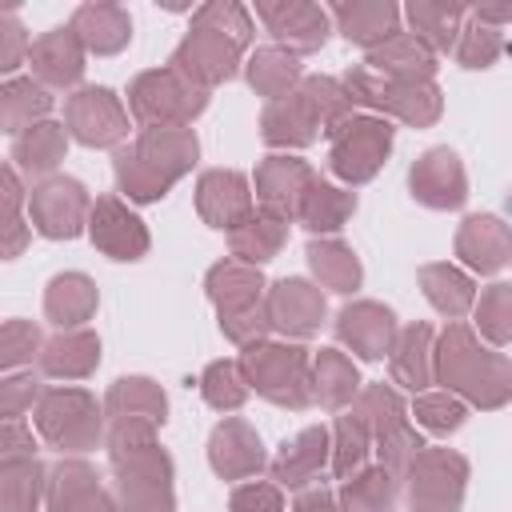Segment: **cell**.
I'll use <instances>...</instances> for the list:
<instances>
[{"instance_id":"6da1fadb","label":"cell","mask_w":512,"mask_h":512,"mask_svg":"<svg viewBox=\"0 0 512 512\" xmlns=\"http://www.w3.org/2000/svg\"><path fill=\"white\" fill-rule=\"evenodd\" d=\"M192 156H196V136L192 132H184V128H148L144 140L132 152L116 156V176H120L128 196L152 200V196H164V188L188 168Z\"/></svg>"},{"instance_id":"7a4b0ae2","label":"cell","mask_w":512,"mask_h":512,"mask_svg":"<svg viewBox=\"0 0 512 512\" xmlns=\"http://www.w3.org/2000/svg\"><path fill=\"white\" fill-rule=\"evenodd\" d=\"M132 112L152 124V128H180L188 116L204 108V92L180 80L172 68L168 72H148L132 84Z\"/></svg>"},{"instance_id":"3957f363","label":"cell","mask_w":512,"mask_h":512,"mask_svg":"<svg viewBox=\"0 0 512 512\" xmlns=\"http://www.w3.org/2000/svg\"><path fill=\"white\" fill-rule=\"evenodd\" d=\"M332 136V168L344 180H368L376 172V164L384 160L388 144H392V128L388 120H344L340 128L328 132Z\"/></svg>"},{"instance_id":"277c9868","label":"cell","mask_w":512,"mask_h":512,"mask_svg":"<svg viewBox=\"0 0 512 512\" xmlns=\"http://www.w3.org/2000/svg\"><path fill=\"white\" fill-rule=\"evenodd\" d=\"M236 52H240L236 40L192 24V36L172 56V72L188 84H216V80H228L236 72Z\"/></svg>"},{"instance_id":"5b68a950","label":"cell","mask_w":512,"mask_h":512,"mask_svg":"<svg viewBox=\"0 0 512 512\" xmlns=\"http://www.w3.org/2000/svg\"><path fill=\"white\" fill-rule=\"evenodd\" d=\"M248 372H252V384L276 404L300 408L308 400V376H304V352L300 348H252Z\"/></svg>"},{"instance_id":"8992f818","label":"cell","mask_w":512,"mask_h":512,"mask_svg":"<svg viewBox=\"0 0 512 512\" xmlns=\"http://www.w3.org/2000/svg\"><path fill=\"white\" fill-rule=\"evenodd\" d=\"M256 16L268 24V32L288 44L292 52H312L324 44L328 36V12L316 8V4H296V0H284V4H256Z\"/></svg>"},{"instance_id":"52a82bcc","label":"cell","mask_w":512,"mask_h":512,"mask_svg":"<svg viewBox=\"0 0 512 512\" xmlns=\"http://www.w3.org/2000/svg\"><path fill=\"white\" fill-rule=\"evenodd\" d=\"M40 428L44 436H52L56 444L80 448L96 436L100 420H96V404L84 392H52L40 404Z\"/></svg>"},{"instance_id":"ba28073f","label":"cell","mask_w":512,"mask_h":512,"mask_svg":"<svg viewBox=\"0 0 512 512\" xmlns=\"http://www.w3.org/2000/svg\"><path fill=\"white\" fill-rule=\"evenodd\" d=\"M68 128L84 144H112L124 136V108L108 88H84L68 100Z\"/></svg>"},{"instance_id":"9c48e42d","label":"cell","mask_w":512,"mask_h":512,"mask_svg":"<svg viewBox=\"0 0 512 512\" xmlns=\"http://www.w3.org/2000/svg\"><path fill=\"white\" fill-rule=\"evenodd\" d=\"M28 64L40 76V88H68L80 80L84 72V48L72 36V28H52L48 36H40L36 44H28Z\"/></svg>"},{"instance_id":"30bf717a","label":"cell","mask_w":512,"mask_h":512,"mask_svg":"<svg viewBox=\"0 0 512 512\" xmlns=\"http://www.w3.org/2000/svg\"><path fill=\"white\" fill-rule=\"evenodd\" d=\"M84 208H88V200H84V188L76 180H48L32 196L36 228L44 236H76Z\"/></svg>"},{"instance_id":"8fae6325","label":"cell","mask_w":512,"mask_h":512,"mask_svg":"<svg viewBox=\"0 0 512 512\" xmlns=\"http://www.w3.org/2000/svg\"><path fill=\"white\" fill-rule=\"evenodd\" d=\"M92 240L116 260H136L148 248V236H144L140 220L128 208H120L116 200H96V208H92Z\"/></svg>"},{"instance_id":"7c38bea8","label":"cell","mask_w":512,"mask_h":512,"mask_svg":"<svg viewBox=\"0 0 512 512\" xmlns=\"http://www.w3.org/2000/svg\"><path fill=\"white\" fill-rule=\"evenodd\" d=\"M68 28L80 40V48H92V52H116L132 36V20L116 4H80Z\"/></svg>"},{"instance_id":"4fadbf2b","label":"cell","mask_w":512,"mask_h":512,"mask_svg":"<svg viewBox=\"0 0 512 512\" xmlns=\"http://www.w3.org/2000/svg\"><path fill=\"white\" fill-rule=\"evenodd\" d=\"M368 72L372 76L384 72V80H428L432 76V52L412 32H396L368 52Z\"/></svg>"},{"instance_id":"5bb4252c","label":"cell","mask_w":512,"mask_h":512,"mask_svg":"<svg viewBox=\"0 0 512 512\" xmlns=\"http://www.w3.org/2000/svg\"><path fill=\"white\" fill-rule=\"evenodd\" d=\"M412 192L424 200V204H436V208H452L464 200V172L456 164L452 152L436 148L428 152L416 168H412Z\"/></svg>"},{"instance_id":"9a60e30c","label":"cell","mask_w":512,"mask_h":512,"mask_svg":"<svg viewBox=\"0 0 512 512\" xmlns=\"http://www.w3.org/2000/svg\"><path fill=\"white\" fill-rule=\"evenodd\" d=\"M200 212L216 228H236L248 220V188L232 172H212L200 180Z\"/></svg>"},{"instance_id":"2e32d148","label":"cell","mask_w":512,"mask_h":512,"mask_svg":"<svg viewBox=\"0 0 512 512\" xmlns=\"http://www.w3.org/2000/svg\"><path fill=\"white\" fill-rule=\"evenodd\" d=\"M320 312H324V300H320V292L308 288L304 280H284V284L272 292V300H268L272 324H280L284 332H296V336L312 332L316 320H320Z\"/></svg>"},{"instance_id":"e0dca14e","label":"cell","mask_w":512,"mask_h":512,"mask_svg":"<svg viewBox=\"0 0 512 512\" xmlns=\"http://www.w3.org/2000/svg\"><path fill=\"white\" fill-rule=\"evenodd\" d=\"M332 16H336V24H340V32L348 36V40H356V44H364V48H376V44H384L388 36H396L400 28H396V8L392 4H384V0H372V4H340V8H332Z\"/></svg>"},{"instance_id":"ac0fdd59","label":"cell","mask_w":512,"mask_h":512,"mask_svg":"<svg viewBox=\"0 0 512 512\" xmlns=\"http://www.w3.org/2000/svg\"><path fill=\"white\" fill-rule=\"evenodd\" d=\"M340 340H348L360 356L376 360L392 344V316L384 308H376V304L344 308V316H340Z\"/></svg>"},{"instance_id":"d6986e66","label":"cell","mask_w":512,"mask_h":512,"mask_svg":"<svg viewBox=\"0 0 512 512\" xmlns=\"http://www.w3.org/2000/svg\"><path fill=\"white\" fill-rule=\"evenodd\" d=\"M300 188H308V168L300 160H284V156H272L264 168H260V200L268 204V212L276 216H288L296 212L300 204Z\"/></svg>"},{"instance_id":"ffe728a7","label":"cell","mask_w":512,"mask_h":512,"mask_svg":"<svg viewBox=\"0 0 512 512\" xmlns=\"http://www.w3.org/2000/svg\"><path fill=\"white\" fill-rule=\"evenodd\" d=\"M312 128H316V116L300 92L272 100L264 112V140H272V144H308Z\"/></svg>"},{"instance_id":"44dd1931","label":"cell","mask_w":512,"mask_h":512,"mask_svg":"<svg viewBox=\"0 0 512 512\" xmlns=\"http://www.w3.org/2000/svg\"><path fill=\"white\" fill-rule=\"evenodd\" d=\"M324 456H328V436H324V428H308V432H300V436L280 452V460H276V480L300 488V484H308V480L320 472Z\"/></svg>"},{"instance_id":"7402d4cb","label":"cell","mask_w":512,"mask_h":512,"mask_svg":"<svg viewBox=\"0 0 512 512\" xmlns=\"http://www.w3.org/2000/svg\"><path fill=\"white\" fill-rule=\"evenodd\" d=\"M212 464L224 476H244V472L260 468V440L240 420H232L212 436Z\"/></svg>"},{"instance_id":"603a6c76","label":"cell","mask_w":512,"mask_h":512,"mask_svg":"<svg viewBox=\"0 0 512 512\" xmlns=\"http://www.w3.org/2000/svg\"><path fill=\"white\" fill-rule=\"evenodd\" d=\"M52 96L32 84V80H8L0 88V128L4 132H20V128H32V120H40L48 112Z\"/></svg>"},{"instance_id":"cb8c5ba5","label":"cell","mask_w":512,"mask_h":512,"mask_svg":"<svg viewBox=\"0 0 512 512\" xmlns=\"http://www.w3.org/2000/svg\"><path fill=\"white\" fill-rule=\"evenodd\" d=\"M460 16H464V8H456V4H412L408 8V20H412V36L424 44V48H448L452 40H456V32H460Z\"/></svg>"},{"instance_id":"d4e9b609","label":"cell","mask_w":512,"mask_h":512,"mask_svg":"<svg viewBox=\"0 0 512 512\" xmlns=\"http://www.w3.org/2000/svg\"><path fill=\"white\" fill-rule=\"evenodd\" d=\"M296 76H300L296 56L284 52V48H260V52L252 56V64H248V80H252V88H260V92L272 96V100H284Z\"/></svg>"},{"instance_id":"484cf974","label":"cell","mask_w":512,"mask_h":512,"mask_svg":"<svg viewBox=\"0 0 512 512\" xmlns=\"http://www.w3.org/2000/svg\"><path fill=\"white\" fill-rule=\"evenodd\" d=\"M56 476H60L56 496H52V508L56 512H108V500L100 496V488H96V480H92L88 468L64 464Z\"/></svg>"},{"instance_id":"4316f807","label":"cell","mask_w":512,"mask_h":512,"mask_svg":"<svg viewBox=\"0 0 512 512\" xmlns=\"http://www.w3.org/2000/svg\"><path fill=\"white\" fill-rule=\"evenodd\" d=\"M352 196H344V192H336V188H328V184H308L304 188V196H300V204H296V212H300V220L308 224V228H340V220L352 212Z\"/></svg>"},{"instance_id":"83f0119b","label":"cell","mask_w":512,"mask_h":512,"mask_svg":"<svg viewBox=\"0 0 512 512\" xmlns=\"http://www.w3.org/2000/svg\"><path fill=\"white\" fill-rule=\"evenodd\" d=\"M40 496V468L32 460H8L0 468V512H32Z\"/></svg>"},{"instance_id":"f1b7e54d","label":"cell","mask_w":512,"mask_h":512,"mask_svg":"<svg viewBox=\"0 0 512 512\" xmlns=\"http://www.w3.org/2000/svg\"><path fill=\"white\" fill-rule=\"evenodd\" d=\"M64 152V128L60 124H32L28 136L16 140V160L28 172H48Z\"/></svg>"},{"instance_id":"f546056e","label":"cell","mask_w":512,"mask_h":512,"mask_svg":"<svg viewBox=\"0 0 512 512\" xmlns=\"http://www.w3.org/2000/svg\"><path fill=\"white\" fill-rule=\"evenodd\" d=\"M92 300H96V292L84 276H60V280H52V292H48V316L56 324H76L92 312Z\"/></svg>"},{"instance_id":"4dcf8cb0","label":"cell","mask_w":512,"mask_h":512,"mask_svg":"<svg viewBox=\"0 0 512 512\" xmlns=\"http://www.w3.org/2000/svg\"><path fill=\"white\" fill-rule=\"evenodd\" d=\"M96 364V340L88 332H76V336H60L48 344L44 352V368L52 376H84L88 368Z\"/></svg>"},{"instance_id":"1f68e13d","label":"cell","mask_w":512,"mask_h":512,"mask_svg":"<svg viewBox=\"0 0 512 512\" xmlns=\"http://www.w3.org/2000/svg\"><path fill=\"white\" fill-rule=\"evenodd\" d=\"M444 456H424L420 460V480L412 476V508L420 512H452L460 492H448L444 472H440Z\"/></svg>"},{"instance_id":"d6a6232c","label":"cell","mask_w":512,"mask_h":512,"mask_svg":"<svg viewBox=\"0 0 512 512\" xmlns=\"http://www.w3.org/2000/svg\"><path fill=\"white\" fill-rule=\"evenodd\" d=\"M308 256H312L316 276H320L328 288H336V292H352V288H356L360 268H356V260H352L348 248H340V244H312Z\"/></svg>"},{"instance_id":"836d02e7","label":"cell","mask_w":512,"mask_h":512,"mask_svg":"<svg viewBox=\"0 0 512 512\" xmlns=\"http://www.w3.org/2000/svg\"><path fill=\"white\" fill-rule=\"evenodd\" d=\"M280 236H284V224L276 216H260V220L248 216L244 224H236L232 244H236V256H244V260H268V252H276Z\"/></svg>"},{"instance_id":"e575fe53","label":"cell","mask_w":512,"mask_h":512,"mask_svg":"<svg viewBox=\"0 0 512 512\" xmlns=\"http://www.w3.org/2000/svg\"><path fill=\"white\" fill-rule=\"evenodd\" d=\"M460 248H464V252H476V256H468L472 264L496 268V264L504 260V228H500V220H492V216L468 220V228H464V236H460Z\"/></svg>"},{"instance_id":"d590c367","label":"cell","mask_w":512,"mask_h":512,"mask_svg":"<svg viewBox=\"0 0 512 512\" xmlns=\"http://www.w3.org/2000/svg\"><path fill=\"white\" fill-rule=\"evenodd\" d=\"M192 24L212 28V32H220V36L236 40L240 48L248 44V32H252V16H248V8H240V4H220V0H216V4H204V8H196Z\"/></svg>"},{"instance_id":"8d00e7d4","label":"cell","mask_w":512,"mask_h":512,"mask_svg":"<svg viewBox=\"0 0 512 512\" xmlns=\"http://www.w3.org/2000/svg\"><path fill=\"white\" fill-rule=\"evenodd\" d=\"M424 284H428V300H432L440 312H448V316L464 312V304L472 300L468 280L456 276L452 268H424Z\"/></svg>"},{"instance_id":"74e56055","label":"cell","mask_w":512,"mask_h":512,"mask_svg":"<svg viewBox=\"0 0 512 512\" xmlns=\"http://www.w3.org/2000/svg\"><path fill=\"white\" fill-rule=\"evenodd\" d=\"M356 388V368L336 356V352H320V364H316V392L328 400V404H340L348 400Z\"/></svg>"},{"instance_id":"f35d334b","label":"cell","mask_w":512,"mask_h":512,"mask_svg":"<svg viewBox=\"0 0 512 512\" xmlns=\"http://www.w3.org/2000/svg\"><path fill=\"white\" fill-rule=\"evenodd\" d=\"M348 512H388L392 508V484L384 472H364L360 480L348 484L344 492Z\"/></svg>"},{"instance_id":"ab89813d","label":"cell","mask_w":512,"mask_h":512,"mask_svg":"<svg viewBox=\"0 0 512 512\" xmlns=\"http://www.w3.org/2000/svg\"><path fill=\"white\" fill-rule=\"evenodd\" d=\"M500 52V32L496 28H488V24H468V28H460V60L468 64V68H484V64H492V56Z\"/></svg>"},{"instance_id":"60d3db41","label":"cell","mask_w":512,"mask_h":512,"mask_svg":"<svg viewBox=\"0 0 512 512\" xmlns=\"http://www.w3.org/2000/svg\"><path fill=\"white\" fill-rule=\"evenodd\" d=\"M244 380H240V372L232 368V364H212L208 368V376H204V396L216 404V408H236L240 400H244Z\"/></svg>"},{"instance_id":"b9f144b4","label":"cell","mask_w":512,"mask_h":512,"mask_svg":"<svg viewBox=\"0 0 512 512\" xmlns=\"http://www.w3.org/2000/svg\"><path fill=\"white\" fill-rule=\"evenodd\" d=\"M32 348H36V328L32 324H8V328H0V368L28 360Z\"/></svg>"},{"instance_id":"7bdbcfd3","label":"cell","mask_w":512,"mask_h":512,"mask_svg":"<svg viewBox=\"0 0 512 512\" xmlns=\"http://www.w3.org/2000/svg\"><path fill=\"white\" fill-rule=\"evenodd\" d=\"M28 56V36L12 12L0 16V72H12Z\"/></svg>"},{"instance_id":"ee69618b","label":"cell","mask_w":512,"mask_h":512,"mask_svg":"<svg viewBox=\"0 0 512 512\" xmlns=\"http://www.w3.org/2000/svg\"><path fill=\"white\" fill-rule=\"evenodd\" d=\"M232 512H280V496L268 484H244L232 496Z\"/></svg>"},{"instance_id":"f6af8a7d","label":"cell","mask_w":512,"mask_h":512,"mask_svg":"<svg viewBox=\"0 0 512 512\" xmlns=\"http://www.w3.org/2000/svg\"><path fill=\"white\" fill-rule=\"evenodd\" d=\"M36 396V380H4L0 384V420H12V416H20V408L28 404Z\"/></svg>"},{"instance_id":"bcb514c9","label":"cell","mask_w":512,"mask_h":512,"mask_svg":"<svg viewBox=\"0 0 512 512\" xmlns=\"http://www.w3.org/2000/svg\"><path fill=\"white\" fill-rule=\"evenodd\" d=\"M416 412H420V420H424V424H432V428H456V424H460V416H464V408H460V404L440 400V396L420 400V404H416Z\"/></svg>"},{"instance_id":"7dc6e473","label":"cell","mask_w":512,"mask_h":512,"mask_svg":"<svg viewBox=\"0 0 512 512\" xmlns=\"http://www.w3.org/2000/svg\"><path fill=\"white\" fill-rule=\"evenodd\" d=\"M28 448H32L28 432H24L20 424H8V420H0V460H4V464H8L12 456H16V460H24V456H28Z\"/></svg>"},{"instance_id":"c3c4849f","label":"cell","mask_w":512,"mask_h":512,"mask_svg":"<svg viewBox=\"0 0 512 512\" xmlns=\"http://www.w3.org/2000/svg\"><path fill=\"white\" fill-rule=\"evenodd\" d=\"M16 204H20V188H16L12 172H4V168H0V220H16V216H12V212H16Z\"/></svg>"},{"instance_id":"681fc988","label":"cell","mask_w":512,"mask_h":512,"mask_svg":"<svg viewBox=\"0 0 512 512\" xmlns=\"http://www.w3.org/2000/svg\"><path fill=\"white\" fill-rule=\"evenodd\" d=\"M296 512H336V508H332V500H328V496L312 492V496H304V500L296 504Z\"/></svg>"}]
</instances>
